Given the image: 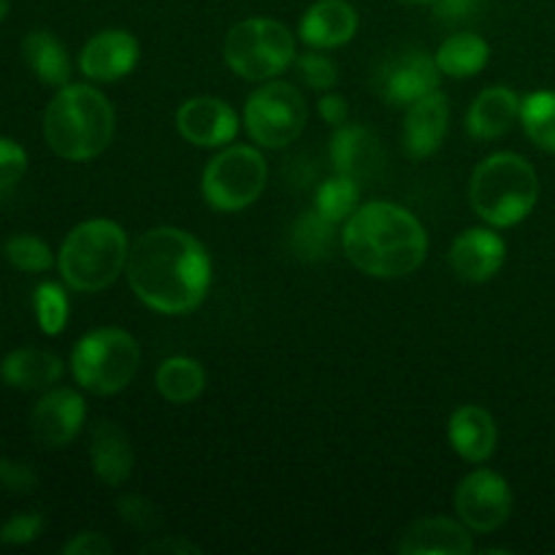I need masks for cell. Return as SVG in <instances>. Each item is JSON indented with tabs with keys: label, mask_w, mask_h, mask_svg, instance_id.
Segmentation results:
<instances>
[{
	"label": "cell",
	"mask_w": 555,
	"mask_h": 555,
	"mask_svg": "<svg viewBox=\"0 0 555 555\" xmlns=\"http://www.w3.org/2000/svg\"><path fill=\"white\" fill-rule=\"evenodd\" d=\"M222 54L228 68L242 79L269 81L296 60V36L282 22L253 16L228 30Z\"/></svg>",
	"instance_id": "52a82bcc"
},
{
	"label": "cell",
	"mask_w": 555,
	"mask_h": 555,
	"mask_svg": "<svg viewBox=\"0 0 555 555\" xmlns=\"http://www.w3.org/2000/svg\"><path fill=\"white\" fill-rule=\"evenodd\" d=\"M33 307L47 336H57L68 325V296L57 282H41L33 293Z\"/></svg>",
	"instance_id": "f546056e"
},
{
	"label": "cell",
	"mask_w": 555,
	"mask_h": 555,
	"mask_svg": "<svg viewBox=\"0 0 555 555\" xmlns=\"http://www.w3.org/2000/svg\"><path fill=\"white\" fill-rule=\"evenodd\" d=\"M298 76L312 87L314 92H331L336 85H339V68H336L334 60L323 52H307L296 54L293 60Z\"/></svg>",
	"instance_id": "1f68e13d"
},
{
	"label": "cell",
	"mask_w": 555,
	"mask_h": 555,
	"mask_svg": "<svg viewBox=\"0 0 555 555\" xmlns=\"http://www.w3.org/2000/svg\"><path fill=\"white\" fill-rule=\"evenodd\" d=\"M450 128V103L442 90H434L406 106L404 130H401V144L406 157L412 160H426L437 155L439 146L448 139Z\"/></svg>",
	"instance_id": "9a60e30c"
},
{
	"label": "cell",
	"mask_w": 555,
	"mask_h": 555,
	"mask_svg": "<svg viewBox=\"0 0 555 555\" xmlns=\"http://www.w3.org/2000/svg\"><path fill=\"white\" fill-rule=\"evenodd\" d=\"M399 3H406V5H426V3H434V0H399Z\"/></svg>",
	"instance_id": "b9f144b4"
},
{
	"label": "cell",
	"mask_w": 555,
	"mask_h": 555,
	"mask_svg": "<svg viewBox=\"0 0 555 555\" xmlns=\"http://www.w3.org/2000/svg\"><path fill=\"white\" fill-rule=\"evenodd\" d=\"M5 14H9V0H0V22L5 20Z\"/></svg>",
	"instance_id": "60d3db41"
},
{
	"label": "cell",
	"mask_w": 555,
	"mask_h": 555,
	"mask_svg": "<svg viewBox=\"0 0 555 555\" xmlns=\"http://www.w3.org/2000/svg\"><path fill=\"white\" fill-rule=\"evenodd\" d=\"M87 406L76 390L70 388H52L47 396H41L30 415V431L41 448L60 450L79 437L85 426Z\"/></svg>",
	"instance_id": "4fadbf2b"
},
{
	"label": "cell",
	"mask_w": 555,
	"mask_h": 555,
	"mask_svg": "<svg viewBox=\"0 0 555 555\" xmlns=\"http://www.w3.org/2000/svg\"><path fill=\"white\" fill-rule=\"evenodd\" d=\"M475 5H477V0H434V9H437V14L442 16V20H450V22L466 20Z\"/></svg>",
	"instance_id": "ab89813d"
},
{
	"label": "cell",
	"mask_w": 555,
	"mask_h": 555,
	"mask_svg": "<svg viewBox=\"0 0 555 555\" xmlns=\"http://www.w3.org/2000/svg\"><path fill=\"white\" fill-rule=\"evenodd\" d=\"M0 486L11 493H33L38 488V472L25 461L0 459Z\"/></svg>",
	"instance_id": "e575fe53"
},
{
	"label": "cell",
	"mask_w": 555,
	"mask_h": 555,
	"mask_svg": "<svg viewBox=\"0 0 555 555\" xmlns=\"http://www.w3.org/2000/svg\"><path fill=\"white\" fill-rule=\"evenodd\" d=\"M3 255H5V260L14 266V269L27 271V274L49 271V269H52V263H54L49 244L41 242L38 236H27V233L11 236L9 242H5Z\"/></svg>",
	"instance_id": "4dcf8cb0"
},
{
	"label": "cell",
	"mask_w": 555,
	"mask_h": 555,
	"mask_svg": "<svg viewBox=\"0 0 555 555\" xmlns=\"http://www.w3.org/2000/svg\"><path fill=\"white\" fill-rule=\"evenodd\" d=\"M358 206H361V182L352 177H345V173H336V177L325 179L318 188V195H314V209L325 220L334 222V225L350 220Z\"/></svg>",
	"instance_id": "83f0119b"
},
{
	"label": "cell",
	"mask_w": 555,
	"mask_h": 555,
	"mask_svg": "<svg viewBox=\"0 0 555 555\" xmlns=\"http://www.w3.org/2000/svg\"><path fill=\"white\" fill-rule=\"evenodd\" d=\"M63 377V361L38 347H20L0 363V379L16 390H47Z\"/></svg>",
	"instance_id": "603a6c76"
},
{
	"label": "cell",
	"mask_w": 555,
	"mask_h": 555,
	"mask_svg": "<svg viewBox=\"0 0 555 555\" xmlns=\"http://www.w3.org/2000/svg\"><path fill=\"white\" fill-rule=\"evenodd\" d=\"M540 201V177L518 152L488 155L472 171L469 204L491 228H513L534 211Z\"/></svg>",
	"instance_id": "277c9868"
},
{
	"label": "cell",
	"mask_w": 555,
	"mask_h": 555,
	"mask_svg": "<svg viewBox=\"0 0 555 555\" xmlns=\"http://www.w3.org/2000/svg\"><path fill=\"white\" fill-rule=\"evenodd\" d=\"M336 242V225L325 220L318 209L307 211L293 225L291 244L296 249L298 258L304 260H323L334 253Z\"/></svg>",
	"instance_id": "f1b7e54d"
},
{
	"label": "cell",
	"mask_w": 555,
	"mask_h": 555,
	"mask_svg": "<svg viewBox=\"0 0 555 555\" xmlns=\"http://www.w3.org/2000/svg\"><path fill=\"white\" fill-rule=\"evenodd\" d=\"M117 117L101 90L90 85H65L43 112V139L49 150L70 163L103 155L114 139Z\"/></svg>",
	"instance_id": "3957f363"
},
{
	"label": "cell",
	"mask_w": 555,
	"mask_h": 555,
	"mask_svg": "<svg viewBox=\"0 0 555 555\" xmlns=\"http://www.w3.org/2000/svg\"><path fill=\"white\" fill-rule=\"evenodd\" d=\"M455 513L461 524L477 534H491L502 529L513 515V491L509 482L493 469H475L455 488Z\"/></svg>",
	"instance_id": "30bf717a"
},
{
	"label": "cell",
	"mask_w": 555,
	"mask_h": 555,
	"mask_svg": "<svg viewBox=\"0 0 555 555\" xmlns=\"http://www.w3.org/2000/svg\"><path fill=\"white\" fill-rule=\"evenodd\" d=\"M119 518L128 526H133L135 531H155L160 526V515H157V507L152 502H146L144 496H122L117 502Z\"/></svg>",
	"instance_id": "d6a6232c"
},
{
	"label": "cell",
	"mask_w": 555,
	"mask_h": 555,
	"mask_svg": "<svg viewBox=\"0 0 555 555\" xmlns=\"http://www.w3.org/2000/svg\"><path fill=\"white\" fill-rule=\"evenodd\" d=\"M266 182H269L266 157L255 146L236 144L220 150L206 163L201 190L211 209L231 215L253 206L263 193Z\"/></svg>",
	"instance_id": "ba28073f"
},
{
	"label": "cell",
	"mask_w": 555,
	"mask_h": 555,
	"mask_svg": "<svg viewBox=\"0 0 555 555\" xmlns=\"http://www.w3.org/2000/svg\"><path fill=\"white\" fill-rule=\"evenodd\" d=\"M43 531V515L38 513H25L11 518L9 524L0 529V542L3 545H30L33 540H38Z\"/></svg>",
	"instance_id": "d590c367"
},
{
	"label": "cell",
	"mask_w": 555,
	"mask_h": 555,
	"mask_svg": "<svg viewBox=\"0 0 555 555\" xmlns=\"http://www.w3.org/2000/svg\"><path fill=\"white\" fill-rule=\"evenodd\" d=\"M141 553H177V555H193V553H204V547L195 545V542L182 540V537H163V540L150 542V545L141 547Z\"/></svg>",
	"instance_id": "f35d334b"
},
{
	"label": "cell",
	"mask_w": 555,
	"mask_h": 555,
	"mask_svg": "<svg viewBox=\"0 0 555 555\" xmlns=\"http://www.w3.org/2000/svg\"><path fill=\"white\" fill-rule=\"evenodd\" d=\"M448 260L464 282H488L502 271L507 244L493 228H466L450 244Z\"/></svg>",
	"instance_id": "2e32d148"
},
{
	"label": "cell",
	"mask_w": 555,
	"mask_h": 555,
	"mask_svg": "<svg viewBox=\"0 0 555 555\" xmlns=\"http://www.w3.org/2000/svg\"><path fill=\"white\" fill-rule=\"evenodd\" d=\"M320 117L328 125L339 128V125H347V117H350V106H347L345 95H336V92H323L318 103Z\"/></svg>",
	"instance_id": "74e56055"
},
{
	"label": "cell",
	"mask_w": 555,
	"mask_h": 555,
	"mask_svg": "<svg viewBox=\"0 0 555 555\" xmlns=\"http://www.w3.org/2000/svg\"><path fill=\"white\" fill-rule=\"evenodd\" d=\"M139 57L141 47L133 33L101 30L79 52V70L98 85H114V81L133 74Z\"/></svg>",
	"instance_id": "5bb4252c"
},
{
	"label": "cell",
	"mask_w": 555,
	"mask_h": 555,
	"mask_svg": "<svg viewBox=\"0 0 555 555\" xmlns=\"http://www.w3.org/2000/svg\"><path fill=\"white\" fill-rule=\"evenodd\" d=\"M358 33V11L347 0H318L307 9L298 36L312 49L345 47Z\"/></svg>",
	"instance_id": "e0dca14e"
},
{
	"label": "cell",
	"mask_w": 555,
	"mask_h": 555,
	"mask_svg": "<svg viewBox=\"0 0 555 555\" xmlns=\"http://www.w3.org/2000/svg\"><path fill=\"white\" fill-rule=\"evenodd\" d=\"M128 233L114 220L79 222L65 236L57 255L63 282L76 293H101L119 280L128 266Z\"/></svg>",
	"instance_id": "5b68a950"
},
{
	"label": "cell",
	"mask_w": 555,
	"mask_h": 555,
	"mask_svg": "<svg viewBox=\"0 0 555 555\" xmlns=\"http://www.w3.org/2000/svg\"><path fill=\"white\" fill-rule=\"evenodd\" d=\"M27 171V152L16 141L0 139V195L20 184Z\"/></svg>",
	"instance_id": "836d02e7"
},
{
	"label": "cell",
	"mask_w": 555,
	"mask_h": 555,
	"mask_svg": "<svg viewBox=\"0 0 555 555\" xmlns=\"http://www.w3.org/2000/svg\"><path fill=\"white\" fill-rule=\"evenodd\" d=\"M22 54L38 81L47 87H65L70 79V57L54 33L30 30L22 41Z\"/></svg>",
	"instance_id": "cb8c5ba5"
},
{
	"label": "cell",
	"mask_w": 555,
	"mask_h": 555,
	"mask_svg": "<svg viewBox=\"0 0 555 555\" xmlns=\"http://www.w3.org/2000/svg\"><path fill=\"white\" fill-rule=\"evenodd\" d=\"M401 555H469L475 551L469 526L453 518H423L412 524L396 542Z\"/></svg>",
	"instance_id": "ac0fdd59"
},
{
	"label": "cell",
	"mask_w": 555,
	"mask_h": 555,
	"mask_svg": "<svg viewBox=\"0 0 555 555\" xmlns=\"http://www.w3.org/2000/svg\"><path fill=\"white\" fill-rule=\"evenodd\" d=\"M331 163L336 173L352 179H372L383 166V146L379 139L363 125H339L331 139Z\"/></svg>",
	"instance_id": "ffe728a7"
},
{
	"label": "cell",
	"mask_w": 555,
	"mask_h": 555,
	"mask_svg": "<svg viewBox=\"0 0 555 555\" xmlns=\"http://www.w3.org/2000/svg\"><path fill=\"white\" fill-rule=\"evenodd\" d=\"M139 341L122 328L90 331L70 352L76 383L92 396H114L128 388L139 372Z\"/></svg>",
	"instance_id": "8992f818"
},
{
	"label": "cell",
	"mask_w": 555,
	"mask_h": 555,
	"mask_svg": "<svg viewBox=\"0 0 555 555\" xmlns=\"http://www.w3.org/2000/svg\"><path fill=\"white\" fill-rule=\"evenodd\" d=\"M520 119V98L509 87H488L466 114V130L477 141L502 139Z\"/></svg>",
	"instance_id": "7402d4cb"
},
{
	"label": "cell",
	"mask_w": 555,
	"mask_h": 555,
	"mask_svg": "<svg viewBox=\"0 0 555 555\" xmlns=\"http://www.w3.org/2000/svg\"><path fill=\"white\" fill-rule=\"evenodd\" d=\"M448 439L455 453L469 464H486L499 444L496 421L477 404H464L450 415Z\"/></svg>",
	"instance_id": "d6986e66"
},
{
	"label": "cell",
	"mask_w": 555,
	"mask_h": 555,
	"mask_svg": "<svg viewBox=\"0 0 555 555\" xmlns=\"http://www.w3.org/2000/svg\"><path fill=\"white\" fill-rule=\"evenodd\" d=\"M90 461L98 480L119 488L133 475V444L128 434L112 421H98L90 431Z\"/></svg>",
	"instance_id": "44dd1931"
},
{
	"label": "cell",
	"mask_w": 555,
	"mask_h": 555,
	"mask_svg": "<svg viewBox=\"0 0 555 555\" xmlns=\"http://www.w3.org/2000/svg\"><path fill=\"white\" fill-rule=\"evenodd\" d=\"M434 57H437L442 76L469 79V76H477L486 68L488 60H491V47L477 33H453V36L444 38Z\"/></svg>",
	"instance_id": "d4e9b609"
},
{
	"label": "cell",
	"mask_w": 555,
	"mask_h": 555,
	"mask_svg": "<svg viewBox=\"0 0 555 555\" xmlns=\"http://www.w3.org/2000/svg\"><path fill=\"white\" fill-rule=\"evenodd\" d=\"M177 130L190 144L220 150L236 139L238 117L231 103L222 98L195 95L177 108Z\"/></svg>",
	"instance_id": "7c38bea8"
},
{
	"label": "cell",
	"mask_w": 555,
	"mask_h": 555,
	"mask_svg": "<svg viewBox=\"0 0 555 555\" xmlns=\"http://www.w3.org/2000/svg\"><path fill=\"white\" fill-rule=\"evenodd\" d=\"M155 385L160 396L171 404H190L206 388V372L195 358L173 356L160 363L155 374Z\"/></svg>",
	"instance_id": "484cf974"
},
{
	"label": "cell",
	"mask_w": 555,
	"mask_h": 555,
	"mask_svg": "<svg viewBox=\"0 0 555 555\" xmlns=\"http://www.w3.org/2000/svg\"><path fill=\"white\" fill-rule=\"evenodd\" d=\"M345 255L361 274L374 280H401L415 274L428 253L423 222L390 201H369L341 231Z\"/></svg>",
	"instance_id": "7a4b0ae2"
},
{
	"label": "cell",
	"mask_w": 555,
	"mask_h": 555,
	"mask_svg": "<svg viewBox=\"0 0 555 555\" xmlns=\"http://www.w3.org/2000/svg\"><path fill=\"white\" fill-rule=\"evenodd\" d=\"M442 81V70H439L437 57H431L423 49H404V52L393 54L388 63L383 65L379 74V92L390 106H412L421 101L428 92L439 90Z\"/></svg>",
	"instance_id": "8fae6325"
},
{
	"label": "cell",
	"mask_w": 555,
	"mask_h": 555,
	"mask_svg": "<svg viewBox=\"0 0 555 555\" xmlns=\"http://www.w3.org/2000/svg\"><path fill=\"white\" fill-rule=\"evenodd\" d=\"M520 125L542 152L555 155V92L537 90L520 98Z\"/></svg>",
	"instance_id": "4316f807"
},
{
	"label": "cell",
	"mask_w": 555,
	"mask_h": 555,
	"mask_svg": "<svg viewBox=\"0 0 555 555\" xmlns=\"http://www.w3.org/2000/svg\"><path fill=\"white\" fill-rule=\"evenodd\" d=\"M309 119L301 90L287 81H263L244 103V125L255 144L282 150L304 133Z\"/></svg>",
	"instance_id": "9c48e42d"
},
{
	"label": "cell",
	"mask_w": 555,
	"mask_h": 555,
	"mask_svg": "<svg viewBox=\"0 0 555 555\" xmlns=\"http://www.w3.org/2000/svg\"><path fill=\"white\" fill-rule=\"evenodd\" d=\"M65 555H112L114 545L98 531H81L63 545Z\"/></svg>",
	"instance_id": "8d00e7d4"
},
{
	"label": "cell",
	"mask_w": 555,
	"mask_h": 555,
	"mask_svg": "<svg viewBox=\"0 0 555 555\" xmlns=\"http://www.w3.org/2000/svg\"><path fill=\"white\" fill-rule=\"evenodd\" d=\"M128 282L144 307L160 314H188L204 304L211 285L209 249L173 225H157L130 244Z\"/></svg>",
	"instance_id": "6da1fadb"
}]
</instances>
